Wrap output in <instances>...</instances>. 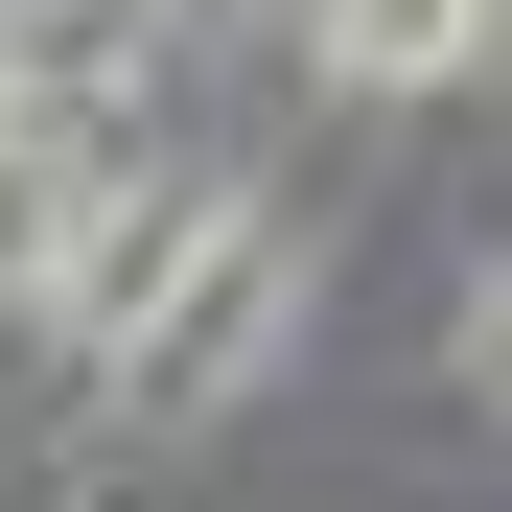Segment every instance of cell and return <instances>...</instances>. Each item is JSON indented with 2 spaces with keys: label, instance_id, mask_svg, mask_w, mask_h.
I'll return each instance as SVG.
<instances>
[{
  "label": "cell",
  "instance_id": "obj_1",
  "mask_svg": "<svg viewBox=\"0 0 512 512\" xmlns=\"http://www.w3.org/2000/svg\"><path fill=\"white\" fill-rule=\"evenodd\" d=\"M280 326H303V233L256 210V187H210V233H187V280H163L140 326H117V419H233L256 373H280Z\"/></svg>",
  "mask_w": 512,
  "mask_h": 512
},
{
  "label": "cell",
  "instance_id": "obj_2",
  "mask_svg": "<svg viewBox=\"0 0 512 512\" xmlns=\"http://www.w3.org/2000/svg\"><path fill=\"white\" fill-rule=\"evenodd\" d=\"M303 47H326V94H443L489 47V0H303Z\"/></svg>",
  "mask_w": 512,
  "mask_h": 512
},
{
  "label": "cell",
  "instance_id": "obj_3",
  "mask_svg": "<svg viewBox=\"0 0 512 512\" xmlns=\"http://www.w3.org/2000/svg\"><path fill=\"white\" fill-rule=\"evenodd\" d=\"M70 210H94V187H70V140L24 117V140H0V303H24V280H70Z\"/></svg>",
  "mask_w": 512,
  "mask_h": 512
},
{
  "label": "cell",
  "instance_id": "obj_4",
  "mask_svg": "<svg viewBox=\"0 0 512 512\" xmlns=\"http://www.w3.org/2000/svg\"><path fill=\"white\" fill-rule=\"evenodd\" d=\"M466 396L512 419V256H489V280H466Z\"/></svg>",
  "mask_w": 512,
  "mask_h": 512
},
{
  "label": "cell",
  "instance_id": "obj_5",
  "mask_svg": "<svg viewBox=\"0 0 512 512\" xmlns=\"http://www.w3.org/2000/svg\"><path fill=\"white\" fill-rule=\"evenodd\" d=\"M0 140H24V47H0Z\"/></svg>",
  "mask_w": 512,
  "mask_h": 512
}]
</instances>
